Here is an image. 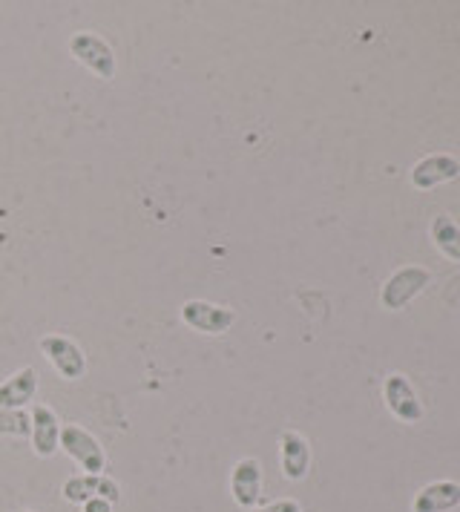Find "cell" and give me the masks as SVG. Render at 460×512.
<instances>
[{"label":"cell","instance_id":"1","mask_svg":"<svg viewBox=\"0 0 460 512\" xmlns=\"http://www.w3.org/2000/svg\"><path fill=\"white\" fill-rule=\"evenodd\" d=\"M69 52H72V58L78 64H84L98 78H104V81H113L115 78L113 47L104 38H98L92 32H75L72 41H69Z\"/></svg>","mask_w":460,"mask_h":512},{"label":"cell","instance_id":"2","mask_svg":"<svg viewBox=\"0 0 460 512\" xmlns=\"http://www.w3.org/2000/svg\"><path fill=\"white\" fill-rule=\"evenodd\" d=\"M61 449H64L69 458L81 466L87 475H101L104 466H107V455H104L101 443L95 441L87 429H81V426H75V423H69V426L61 429Z\"/></svg>","mask_w":460,"mask_h":512},{"label":"cell","instance_id":"3","mask_svg":"<svg viewBox=\"0 0 460 512\" xmlns=\"http://www.w3.org/2000/svg\"><path fill=\"white\" fill-rule=\"evenodd\" d=\"M432 282V274L420 265H409V268H400L397 274H391V280L383 285V294H380V303L389 311H403L406 305L412 303L414 297Z\"/></svg>","mask_w":460,"mask_h":512},{"label":"cell","instance_id":"4","mask_svg":"<svg viewBox=\"0 0 460 512\" xmlns=\"http://www.w3.org/2000/svg\"><path fill=\"white\" fill-rule=\"evenodd\" d=\"M41 351L44 357L55 366V372L61 374L64 380H78L87 372V360H84V351L78 349L69 337H61V334H46L41 337Z\"/></svg>","mask_w":460,"mask_h":512},{"label":"cell","instance_id":"5","mask_svg":"<svg viewBox=\"0 0 460 512\" xmlns=\"http://www.w3.org/2000/svg\"><path fill=\"white\" fill-rule=\"evenodd\" d=\"M182 320L184 326L196 328V331H205V334H225L233 320H236V311L228 305H213L205 300H190L182 305Z\"/></svg>","mask_w":460,"mask_h":512},{"label":"cell","instance_id":"6","mask_svg":"<svg viewBox=\"0 0 460 512\" xmlns=\"http://www.w3.org/2000/svg\"><path fill=\"white\" fill-rule=\"evenodd\" d=\"M383 395H386V406H389L394 418H400L403 423H417L423 418V406L417 400V392L403 374H389L386 377Z\"/></svg>","mask_w":460,"mask_h":512},{"label":"cell","instance_id":"7","mask_svg":"<svg viewBox=\"0 0 460 512\" xmlns=\"http://www.w3.org/2000/svg\"><path fill=\"white\" fill-rule=\"evenodd\" d=\"M230 492H233V501L245 510H253L259 504V498H262V466L256 458H245L233 466Z\"/></svg>","mask_w":460,"mask_h":512},{"label":"cell","instance_id":"8","mask_svg":"<svg viewBox=\"0 0 460 512\" xmlns=\"http://www.w3.org/2000/svg\"><path fill=\"white\" fill-rule=\"evenodd\" d=\"M458 176V159H455V156L437 153V156H426V159H420V162L414 164L412 185L417 187V190H432V187L446 185V182H452V179H458Z\"/></svg>","mask_w":460,"mask_h":512},{"label":"cell","instance_id":"9","mask_svg":"<svg viewBox=\"0 0 460 512\" xmlns=\"http://www.w3.org/2000/svg\"><path fill=\"white\" fill-rule=\"evenodd\" d=\"M64 498L72 504H84L90 498H107L110 504H115L121 498V489L107 475H78L64 484Z\"/></svg>","mask_w":460,"mask_h":512},{"label":"cell","instance_id":"10","mask_svg":"<svg viewBox=\"0 0 460 512\" xmlns=\"http://www.w3.org/2000/svg\"><path fill=\"white\" fill-rule=\"evenodd\" d=\"M32 446L41 458H52L61 446V423L44 403L32 409Z\"/></svg>","mask_w":460,"mask_h":512},{"label":"cell","instance_id":"11","mask_svg":"<svg viewBox=\"0 0 460 512\" xmlns=\"http://www.w3.org/2000/svg\"><path fill=\"white\" fill-rule=\"evenodd\" d=\"M460 504V484L455 481H435L423 487L414 498L412 512H449Z\"/></svg>","mask_w":460,"mask_h":512},{"label":"cell","instance_id":"12","mask_svg":"<svg viewBox=\"0 0 460 512\" xmlns=\"http://www.w3.org/2000/svg\"><path fill=\"white\" fill-rule=\"evenodd\" d=\"M279 446H282V475L288 481H302L308 475V464H311L308 441L299 432H285Z\"/></svg>","mask_w":460,"mask_h":512},{"label":"cell","instance_id":"13","mask_svg":"<svg viewBox=\"0 0 460 512\" xmlns=\"http://www.w3.org/2000/svg\"><path fill=\"white\" fill-rule=\"evenodd\" d=\"M38 392V372L26 366L15 372L6 383H0V409H21Z\"/></svg>","mask_w":460,"mask_h":512},{"label":"cell","instance_id":"14","mask_svg":"<svg viewBox=\"0 0 460 512\" xmlns=\"http://www.w3.org/2000/svg\"><path fill=\"white\" fill-rule=\"evenodd\" d=\"M432 239H435L437 251L452 259V262H460V228L455 225L452 216L440 213L432 219Z\"/></svg>","mask_w":460,"mask_h":512},{"label":"cell","instance_id":"15","mask_svg":"<svg viewBox=\"0 0 460 512\" xmlns=\"http://www.w3.org/2000/svg\"><path fill=\"white\" fill-rule=\"evenodd\" d=\"M0 435H15V438L32 435V418L23 409H0Z\"/></svg>","mask_w":460,"mask_h":512},{"label":"cell","instance_id":"16","mask_svg":"<svg viewBox=\"0 0 460 512\" xmlns=\"http://www.w3.org/2000/svg\"><path fill=\"white\" fill-rule=\"evenodd\" d=\"M251 512H299L297 501H276V504H268L262 510H251Z\"/></svg>","mask_w":460,"mask_h":512},{"label":"cell","instance_id":"17","mask_svg":"<svg viewBox=\"0 0 460 512\" xmlns=\"http://www.w3.org/2000/svg\"><path fill=\"white\" fill-rule=\"evenodd\" d=\"M84 512H113V504L107 498H90L84 501Z\"/></svg>","mask_w":460,"mask_h":512},{"label":"cell","instance_id":"18","mask_svg":"<svg viewBox=\"0 0 460 512\" xmlns=\"http://www.w3.org/2000/svg\"><path fill=\"white\" fill-rule=\"evenodd\" d=\"M21 512H29V510H21Z\"/></svg>","mask_w":460,"mask_h":512}]
</instances>
